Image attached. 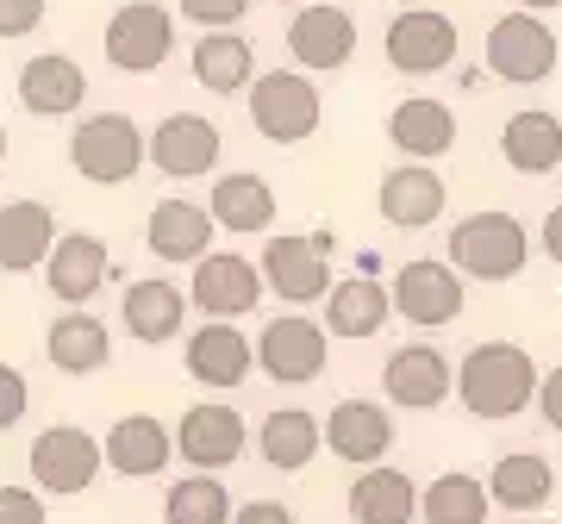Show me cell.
<instances>
[{
    "label": "cell",
    "mask_w": 562,
    "mask_h": 524,
    "mask_svg": "<svg viewBox=\"0 0 562 524\" xmlns=\"http://www.w3.org/2000/svg\"><path fill=\"white\" fill-rule=\"evenodd\" d=\"M538 381H543V368L531 363V350H519V343H506V338L475 343L457 363V400L469 419H482V424L519 419L525 406L538 400Z\"/></svg>",
    "instance_id": "6da1fadb"
},
{
    "label": "cell",
    "mask_w": 562,
    "mask_h": 524,
    "mask_svg": "<svg viewBox=\"0 0 562 524\" xmlns=\"http://www.w3.org/2000/svg\"><path fill=\"white\" fill-rule=\"evenodd\" d=\"M525 262H531V231L501 206L450 225V269L462 282H513Z\"/></svg>",
    "instance_id": "7a4b0ae2"
},
{
    "label": "cell",
    "mask_w": 562,
    "mask_h": 524,
    "mask_svg": "<svg viewBox=\"0 0 562 524\" xmlns=\"http://www.w3.org/2000/svg\"><path fill=\"white\" fill-rule=\"evenodd\" d=\"M144 157H150V138H144L125 113H88V119L69 132V162H76L81 182H94V187L132 182L144 169Z\"/></svg>",
    "instance_id": "3957f363"
},
{
    "label": "cell",
    "mask_w": 562,
    "mask_h": 524,
    "mask_svg": "<svg viewBox=\"0 0 562 524\" xmlns=\"http://www.w3.org/2000/svg\"><path fill=\"white\" fill-rule=\"evenodd\" d=\"M244 101H250V125L269 144H306L325 119L319 81L301 76V69H269V76H257Z\"/></svg>",
    "instance_id": "277c9868"
},
{
    "label": "cell",
    "mask_w": 562,
    "mask_h": 524,
    "mask_svg": "<svg viewBox=\"0 0 562 524\" xmlns=\"http://www.w3.org/2000/svg\"><path fill=\"white\" fill-rule=\"evenodd\" d=\"M101 50L120 76H157L162 62L176 57V13L162 0H125L106 20Z\"/></svg>",
    "instance_id": "5b68a950"
},
{
    "label": "cell",
    "mask_w": 562,
    "mask_h": 524,
    "mask_svg": "<svg viewBox=\"0 0 562 524\" xmlns=\"http://www.w3.org/2000/svg\"><path fill=\"white\" fill-rule=\"evenodd\" d=\"M562 62L557 32L543 25V13H506V20L487 25V76L513 81V88H531V81H550Z\"/></svg>",
    "instance_id": "8992f818"
},
{
    "label": "cell",
    "mask_w": 562,
    "mask_h": 524,
    "mask_svg": "<svg viewBox=\"0 0 562 524\" xmlns=\"http://www.w3.org/2000/svg\"><path fill=\"white\" fill-rule=\"evenodd\" d=\"M262 287L269 294H281L288 306H313L331 294V231H313V238H301V231H281V238L262 243Z\"/></svg>",
    "instance_id": "52a82bcc"
},
{
    "label": "cell",
    "mask_w": 562,
    "mask_h": 524,
    "mask_svg": "<svg viewBox=\"0 0 562 524\" xmlns=\"http://www.w3.org/2000/svg\"><path fill=\"white\" fill-rule=\"evenodd\" d=\"M101 437H88L81 424H44L38 437H32V481L38 493H63V500H76L88 487L101 481Z\"/></svg>",
    "instance_id": "ba28073f"
},
{
    "label": "cell",
    "mask_w": 562,
    "mask_h": 524,
    "mask_svg": "<svg viewBox=\"0 0 562 524\" xmlns=\"http://www.w3.org/2000/svg\"><path fill=\"white\" fill-rule=\"evenodd\" d=\"M325 356H331V331L306 312H281L276 324H262L257 338V368L269 381H288V387H306L325 375Z\"/></svg>",
    "instance_id": "9c48e42d"
},
{
    "label": "cell",
    "mask_w": 562,
    "mask_h": 524,
    "mask_svg": "<svg viewBox=\"0 0 562 524\" xmlns=\"http://www.w3.org/2000/svg\"><path fill=\"white\" fill-rule=\"evenodd\" d=\"M457 20L438 13V7H401V20H387V38H382V57L401 69V76H438L457 62Z\"/></svg>",
    "instance_id": "30bf717a"
},
{
    "label": "cell",
    "mask_w": 562,
    "mask_h": 524,
    "mask_svg": "<svg viewBox=\"0 0 562 524\" xmlns=\"http://www.w3.org/2000/svg\"><path fill=\"white\" fill-rule=\"evenodd\" d=\"M262 269L238 250H206L194 262V282H188V306L206 312V319H244V312H257L262 306Z\"/></svg>",
    "instance_id": "8fae6325"
},
{
    "label": "cell",
    "mask_w": 562,
    "mask_h": 524,
    "mask_svg": "<svg viewBox=\"0 0 562 524\" xmlns=\"http://www.w3.org/2000/svg\"><path fill=\"white\" fill-rule=\"evenodd\" d=\"M394 312H401L406 324H419V331H443V324L462 319V300H469V287H462V275L450 269V262H431V257H413L394 275Z\"/></svg>",
    "instance_id": "7c38bea8"
},
{
    "label": "cell",
    "mask_w": 562,
    "mask_h": 524,
    "mask_svg": "<svg viewBox=\"0 0 562 524\" xmlns=\"http://www.w3.org/2000/svg\"><path fill=\"white\" fill-rule=\"evenodd\" d=\"M244 444H250V431H244L238 406H225V400L188 406L181 424H176V456L194 468V475H220V468H232L244 456Z\"/></svg>",
    "instance_id": "4fadbf2b"
},
{
    "label": "cell",
    "mask_w": 562,
    "mask_h": 524,
    "mask_svg": "<svg viewBox=\"0 0 562 524\" xmlns=\"http://www.w3.org/2000/svg\"><path fill=\"white\" fill-rule=\"evenodd\" d=\"M288 50H294V62H301L306 76H338L344 62L357 57V20H350V7H331V0L294 7Z\"/></svg>",
    "instance_id": "5bb4252c"
},
{
    "label": "cell",
    "mask_w": 562,
    "mask_h": 524,
    "mask_svg": "<svg viewBox=\"0 0 562 524\" xmlns=\"http://www.w3.org/2000/svg\"><path fill=\"white\" fill-rule=\"evenodd\" d=\"M387 400L406 406V412H438L450 394H457V363L443 356L438 343H401L382 368Z\"/></svg>",
    "instance_id": "9a60e30c"
},
{
    "label": "cell",
    "mask_w": 562,
    "mask_h": 524,
    "mask_svg": "<svg viewBox=\"0 0 562 524\" xmlns=\"http://www.w3.org/2000/svg\"><path fill=\"white\" fill-rule=\"evenodd\" d=\"M113 282V250H106L94 231H63L44 257V287L57 294L63 306H88L101 287Z\"/></svg>",
    "instance_id": "2e32d148"
},
{
    "label": "cell",
    "mask_w": 562,
    "mask_h": 524,
    "mask_svg": "<svg viewBox=\"0 0 562 524\" xmlns=\"http://www.w3.org/2000/svg\"><path fill=\"white\" fill-rule=\"evenodd\" d=\"M325 449L350 468H375L394 449V412L382 400H338L325 419Z\"/></svg>",
    "instance_id": "e0dca14e"
},
{
    "label": "cell",
    "mask_w": 562,
    "mask_h": 524,
    "mask_svg": "<svg viewBox=\"0 0 562 524\" xmlns=\"http://www.w3.org/2000/svg\"><path fill=\"white\" fill-rule=\"evenodd\" d=\"M220 125L201 119V113H169V119L150 132V162L157 175H176V182H194V175H213L220 169Z\"/></svg>",
    "instance_id": "ac0fdd59"
},
{
    "label": "cell",
    "mask_w": 562,
    "mask_h": 524,
    "mask_svg": "<svg viewBox=\"0 0 562 524\" xmlns=\"http://www.w3.org/2000/svg\"><path fill=\"white\" fill-rule=\"evenodd\" d=\"M250 368H257V343L244 338L232 319H213L201 324L194 338H188V375L213 394H232V387L250 381Z\"/></svg>",
    "instance_id": "d6986e66"
},
{
    "label": "cell",
    "mask_w": 562,
    "mask_h": 524,
    "mask_svg": "<svg viewBox=\"0 0 562 524\" xmlns=\"http://www.w3.org/2000/svg\"><path fill=\"white\" fill-rule=\"evenodd\" d=\"M213 231H220V225H213V213H206L201 201H181V194H169V201L150 206L144 243H150V257H157V262H176V269L188 262V269H194V262L213 250Z\"/></svg>",
    "instance_id": "ffe728a7"
},
{
    "label": "cell",
    "mask_w": 562,
    "mask_h": 524,
    "mask_svg": "<svg viewBox=\"0 0 562 524\" xmlns=\"http://www.w3.org/2000/svg\"><path fill=\"white\" fill-rule=\"evenodd\" d=\"M375 206H382V219L394 225V231H425V225L443 219L450 187H443V175H431V162H401V169L382 175Z\"/></svg>",
    "instance_id": "44dd1931"
},
{
    "label": "cell",
    "mask_w": 562,
    "mask_h": 524,
    "mask_svg": "<svg viewBox=\"0 0 562 524\" xmlns=\"http://www.w3.org/2000/svg\"><path fill=\"white\" fill-rule=\"evenodd\" d=\"M101 456H106L113 475H125V481H150V475H162L169 456H176V431L162 419H150V412H125V419L101 437Z\"/></svg>",
    "instance_id": "7402d4cb"
},
{
    "label": "cell",
    "mask_w": 562,
    "mask_h": 524,
    "mask_svg": "<svg viewBox=\"0 0 562 524\" xmlns=\"http://www.w3.org/2000/svg\"><path fill=\"white\" fill-rule=\"evenodd\" d=\"M88 101V69L76 57H63V50H44L20 69V106L25 113H38V119H69L81 113Z\"/></svg>",
    "instance_id": "603a6c76"
},
{
    "label": "cell",
    "mask_w": 562,
    "mask_h": 524,
    "mask_svg": "<svg viewBox=\"0 0 562 524\" xmlns=\"http://www.w3.org/2000/svg\"><path fill=\"white\" fill-rule=\"evenodd\" d=\"M387 144L401 150L406 162H438L457 150V113L431 94H413L387 113Z\"/></svg>",
    "instance_id": "cb8c5ba5"
},
{
    "label": "cell",
    "mask_w": 562,
    "mask_h": 524,
    "mask_svg": "<svg viewBox=\"0 0 562 524\" xmlns=\"http://www.w3.org/2000/svg\"><path fill=\"white\" fill-rule=\"evenodd\" d=\"M44 356H50V368H63V375H101V368L113 363V331H106L88 306H69V312H57L50 331H44Z\"/></svg>",
    "instance_id": "d4e9b609"
},
{
    "label": "cell",
    "mask_w": 562,
    "mask_h": 524,
    "mask_svg": "<svg viewBox=\"0 0 562 524\" xmlns=\"http://www.w3.org/2000/svg\"><path fill=\"white\" fill-rule=\"evenodd\" d=\"M188 69H194V81H201L206 94H220V101L250 94V81L262 76L257 50H250V38H244V32H206V38H194Z\"/></svg>",
    "instance_id": "484cf974"
},
{
    "label": "cell",
    "mask_w": 562,
    "mask_h": 524,
    "mask_svg": "<svg viewBox=\"0 0 562 524\" xmlns=\"http://www.w3.org/2000/svg\"><path fill=\"white\" fill-rule=\"evenodd\" d=\"M57 213L44 201H7L0 206V269L7 275H32V269H44V257H50V243H57Z\"/></svg>",
    "instance_id": "4316f807"
},
{
    "label": "cell",
    "mask_w": 562,
    "mask_h": 524,
    "mask_svg": "<svg viewBox=\"0 0 562 524\" xmlns=\"http://www.w3.org/2000/svg\"><path fill=\"white\" fill-rule=\"evenodd\" d=\"M257 449L276 475H301V468L325 449V419H313L306 406H276V412L257 424Z\"/></svg>",
    "instance_id": "83f0119b"
},
{
    "label": "cell",
    "mask_w": 562,
    "mask_h": 524,
    "mask_svg": "<svg viewBox=\"0 0 562 524\" xmlns=\"http://www.w3.org/2000/svg\"><path fill=\"white\" fill-rule=\"evenodd\" d=\"M181 319H188V300L169 275H144L120 294V324L138 343H169L181 331Z\"/></svg>",
    "instance_id": "f1b7e54d"
},
{
    "label": "cell",
    "mask_w": 562,
    "mask_h": 524,
    "mask_svg": "<svg viewBox=\"0 0 562 524\" xmlns=\"http://www.w3.org/2000/svg\"><path fill=\"white\" fill-rule=\"evenodd\" d=\"M387 312H394V294H387L375 275H350V282H338L331 294H325V331L331 338H350V343H362V338H375L387 324Z\"/></svg>",
    "instance_id": "f546056e"
},
{
    "label": "cell",
    "mask_w": 562,
    "mask_h": 524,
    "mask_svg": "<svg viewBox=\"0 0 562 524\" xmlns=\"http://www.w3.org/2000/svg\"><path fill=\"white\" fill-rule=\"evenodd\" d=\"M501 157L513 175H550V169H562V119L543 113V106L513 113L501 125Z\"/></svg>",
    "instance_id": "4dcf8cb0"
},
{
    "label": "cell",
    "mask_w": 562,
    "mask_h": 524,
    "mask_svg": "<svg viewBox=\"0 0 562 524\" xmlns=\"http://www.w3.org/2000/svg\"><path fill=\"white\" fill-rule=\"evenodd\" d=\"M350 519L357 524H413L419 519V487H413V475H401V468H362L357 481H350Z\"/></svg>",
    "instance_id": "1f68e13d"
},
{
    "label": "cell",
    "mask_w": 562,
    "mask_h": 524,
    "mask_svg": "<svg viewBox=\"0 0 562 524\" xmlns=\"http://www.w3.org/2000/svg\"><path fill=\"white\" fill-rule=\"evenodd\" d=\"M550 493H557V475H550V463H543L538 449H506L501 463H494V475H487V500L519 512V519L543 512Z\"/></svg>",
    "instance_id": "d6a6232c"
},
{
    "label": "cell",
    "mask_w": 562,
    "mask_h": 524,
    "mask_svg": "<svg viewBox=\"0 0 562 524\" xmlns=\"http://www.w3.org/2000/svg\"><path fill=\"white\" fill-rule=\"evenodd\" d=\"M206 213H213L220 231H269L276 225V187L262 182V175H250V169L220 175L213 194H206Z\"/></svg>",
    "instance_id": "836d02e7"
},
{
    "label": "cell",
    "mask_w": 562,
    "mask_h": 524,
    "mask_svg": "<svg viewBox=\"0 0 562 524\" xmlns=\"http://www.w3.org/2000/svg\"><path fill=\"white\" fill-rule=\"evenodd\" d=\"M487 512H494L487 487L475 481V475H462V468L438 475V481L419 493V519L425 524H487Z\"/></svg>",
    "instance_id": "e575fe53"
},
{
    "label": "cell",
    "mask_w": 562,
    "mask_h": 524,
    "mask_svg": "<svg viewBox=\"0 0 562 524\" xmlns=\"http://www.w3.org/2000/svg\"><path fill=\"white\" fill-rule=\"evenodd\" d=\"M162 524H232V493L220 475H181L162 493Z\"/></svg>",
    "instance_id": "d590c367"
},
{
    "label": "cell",
    "mask_w": 562,
    "mask_h": 524,
    "mask_svg": "<svg viewBox=\"0 0 562 524\" xmlns=\"http://www.w3.org/2000/svg\"><path fill=\"white\" fill-rule=\"evenodd\" d=\"M25 406H32V381L13 363H0V431H13L25 419Z\"/></svg>",
    "instance_id": "8d00e7d4"
},
{
    "label": "cell",
    "mask_w": 562,
    "mask_h": 524,
    "mask_svg": "<svg viewBox=\"0 0 562 524\" xmlns=\"http://www.w3.org/2000/svg\"><path fill=\"white\" fill-rule=\"evenodd\" d=\"M244 7H250V0H181V20L213 25V32H232V25L244 20Z\"/></svg>",
    "instance_id": "74e56055"
},
{
    "label": "cell",
    "mask_w": 562,
    "mask_h": 524,
    "mask_svg": "<svg viewBox=\"0 0 562 524\" xmlns=\"http://www.w3.org/2000/svg\"><path fill=\"white\" fill-rule=\"evenodd\" d=\"M0 524H50L32 487H0Z\"/></svg>",
    "instance_id": "f35d334b"
},
{
    "label": "cell",
    "mask_w": 562,
    "mask_h": 524,
    "mask_svg": "<svg viewBox=\"0 0 562 524\" xmlns=\"http://www.w3.org/2000/svg\"><path fill=\"white\" fill-rule=\"evenodd\" d=\"M44 25V0H0V38H25Z\"/></svg>",
    "instance_id": "ab89813d"
},
{
    "label": "cell",
    "mask_w": 562,
    "mask_h": 524,
    "mask_svg": "<svg viewBox=\"0 0 562 524\" xmlns=\"http://www.w3.org/2000/svg\"><path fill=\"white\" fill-rule=\"evenodd\" d=\"M538 419L550 424V431H562V368H543V381H538Z\"/></svg>",
    "instance_id": "60d3db41"
},
{
    "label": "cell",
    "mask_w": 562,
    "mask_h": 524,
    "mask_svg": "<svg viewBox=\"0 0 562 524\" xmlns=\"http://www.w3.org/2000/svg\"><path fill=\"white\" fill-rule=\"evenodd\" d=\"M232 524H301V519H294L281 500H244L238 512H232Z\"/></svg>",
    "instance_id": "b9f144b4"
},
{
    "label": "cell",
    "mask_w": 562,
    "mask_h": 524,
    "mask_svg": "<svg viewBox=\"0 0 562 524\" xmlns=\"http://www.w3.org/2000/svg\"><path fill=\"white\" fill-rule=\"evenodd\" d=\"M543 257L562 269V206H550V213H543Z\"/></svg>",
    "instance_id": "7bdbcfd3"
},
{
    "label": "cell",
    "mask_w": 562,
    "mask_h": 524,
    "mask_svg": "<svg viewBox=\"0 0 562 524\" xmlns=\"http://www.w3.org/2000/svg\"><path fill=\"white\" fill-rule=\"evenodd\" d=\"M519 13H550V7H562V0H513Z\"/></svg>",
    "instance_id": "ee69618b"
},
{
    "label": "cell",
    "mask_w": 562,
    "mask_h": 524,
    "mask_svg": "<svg viewBox=\"0 0 562 524\" xmlns=\"http://www.w3.org/2000/svg\"><path fill=\"white\" fill-rule=\"evenodd\" d=\"M401 7H438V0H401Z\"/></svg>",
    "instance_id": "f6af8a7d"
},
{
    "label": "cell",
    "mask_w": 562,
    "mask_h": 524,
    "mask_svg": "<svg viewBox=\"0 0 562 524\" xmlns=\"http://www.w3.org/2000/svg\"><path fill=\"white\" fill-rule=\"evenodd\" d=\"M0 162H7V125H0Z\"/></svg>",
    "instance_id": "bcb514c9"
},
{
    "label": "cell",
    "mask_w": 562,
    "mask_h": 524,
    "mask_svg": "<svg viewBox=\"0 0 562 524\" xmlns=\"http://www.w3.org/2000/svg\"><path fill=\"white\" fill-rule=\"evenodd\" d=\"M276 7H306V0H276Z\"/></svg>",
    "instance_id": "7dc6e473"
},
{
    "label": "cell",
    "mask_w": 562,
    "mask_h": 524,
    "mask_svg": "<svg viewBox=\"0 0 562 524\" xmlns=\"http://www.w3.org/2000/svg\"><path fill=\"white\" fill-rule=\"evenodd\" d=\"M525 524H531V519H525Z\"/></svg>",
    "instance_id": "c3c4849f"
}]
</instances>
